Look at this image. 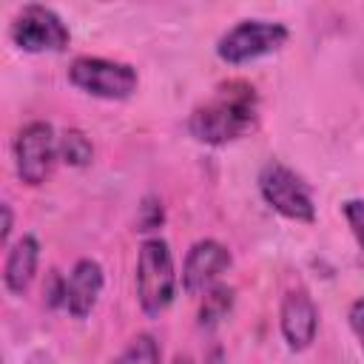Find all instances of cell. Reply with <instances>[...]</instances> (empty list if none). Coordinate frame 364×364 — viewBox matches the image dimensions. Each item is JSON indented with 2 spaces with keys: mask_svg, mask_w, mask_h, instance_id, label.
Masks as SVG:
<instances>
[{
  "mask_svg": "<svg viewBox=\"0 0 364 364\" xmlns=\"http://www.w3.org/2000/svg\"><path fill=\"white\" fill-rule=\"evenodd\" d=\"M134 287H136V301L145 316H159L173 301L176 267H173V253L165 239L151 236L139 245Z\"/></svg>",
  "mask_w": 364,
  "mask_h": 364,
  "instance_id": "7a4b0ae2",
  "label": "cell"
},
{
  "mask_svg": "<svg viewBox=\"0 0 364 364\" xmlns=\"http://www.w3.org/2000/svg\"><path fill=\"white\" fill-rule=\"evenodd\" d=\"M102 284H105V276H102V264L97 259H80L71 273H68V287H65V310L74 316V318H85L100 293H102Z\"/></svg>",
  "mask_w": 364,
  "mask_h": 364,
  "instance_id": "30bf717a",
  "label": "cell"
},
{
  "mask_svg": "<svg viewBox=\"0 0 364 364\" xmlns=\"http://www.w3.org/2000/svg\"><path fill=\"white\" fill-rule=\"evenodd\" d=\"M230 267V250L216 239H199L191 245L185 264H182V290L199 293L210 287L225 270Z\"/></svg>",
  "mask_w": 364,
  "mask_h": 364,
  "instance_id": "ba28073f",
  "label": "cell"
},
{
  "mask_svg": "<svg viewBox=\"0 0 364 364\" xmlns=\"http://www.w3.org/2000/svg\"><path fill=\"white\" fill-rule=\"evenodd\" d=\"M57 148H60V159H63L65 165H71V168H82V165H88L91 156H94L91 139H88L80 128H65V131L60 134Z\"/></svg>",
  "mask_w": 364,
  "mask_h": 364,
  "instance_id": "4fadbf2b",
  "label": "cell"
},
{
  "mask_svg": "<svg viewBox=\"0 0 364 364\" xmlns=\"http://www.w3.org/2000/svg\"><path fill=\"white\" fill-rule=\"evenodd\" d=\"M159 361H162V350H159V341L151 333L134 336L125 344V350L114 358V364H159Z\"/></svg>",
  "mask_w": 364,
  "mask_h": 364,
  "instance_id": "5bb4252c",
  "label": "cell"
},
{
  "mask_svg": "<svg viewBox=\"0 0 364 364\" xmlns=\"http://www.w3.org/2000/svg\"><path fill=\"white\" fill-rule=\"evenodd\" d=\"M37 262H40V242L31 233H23L6 253V264H3L6 290L14 296H23L28 290V284L34 282Z\"/></svg>",
  "mask_w": 364,
  "mask_h": 364,
  "instance_id": "8fae6325",
  "label": "cell"
},
{
  "mask_svg": "<svg viewBox=\"0 0 364 364\" xmlns=\"http://www.w3.org/2000/svg\"><path fill=\"white\" fill-rule=\"evenodd\" d=\"M173 364H193V361H191L188 355H176V358H173Z\"/></svg>",
  "mask_w": 364,
  "mask_h": 364,
  "instance_id": "ffe728a7",
  "label": "cell"
},
{
  "mask_svg": "<svg viewBox=\"0 0 364 364\" xmlns=\"http://www.w3.org/2000/svg\"><path fill=\"white\" fill-rule=\"evenodd\" d=\"M162 219H165L162 202L156 196H145L142 205H139V210H136V230H142V233L145 230H154V228L162 225Z\"/></svg>",
  "mask_w": 364,
  "mask_h": 364,
  "instance_id": "2e32d148",
  "label": "cell"
},
{
  "mask_svg": "<svg viewBox=\"0 0 364 364\" xmlns=\"http://www.w3.org/2000/svg\"><path fill=\"white\" fill-rule=\"evenodd\" d=\"M290 31L284 23L273 20H239L216 40V54L228 65H242L264 54L279 51L287 43Z\"/></svg>",
  "mask_w": 364,
  "mask_h": 364,
  "instance_id": "3957f363",
  "label": "cell"
},
{
  "mask_svg": "<svg viewBox=\"0 0 364 364\" xmlns=\"http://www.w3.org/2000/svg\"><path fill=\"white\" fill-rule=\"evenodd\" d=\"M347 318H350V330L355 333V338H358V344H361V353H364V296L350 304Z\"/></svg>",
  "mask_w": 364,
  "mask_h": 364,
  "instance_id": "ac0fdd59",
  "label": "cell"
},
{
  "mask_svg": "<svg viewBox=\"0 0 364 364\" xmlns=\"http://www.w3.org/2000/svg\"><path fill=\"white\" fill-rule=\"evenodd\" d=\"M341 213H344V219H347V225H350L358 247L364 250V199H347V202H341Z\"/></svg>",
  "mask_w": 364,
  "mask_h": 364,
  "instance_id": "e0dca14e",
  "label": "cell"
},
{
  "mask_svg": "<svg viewBox=\"0 0 364 364\" xmlns=\"http://www.w3.org/2000/svg\"><path fill=\"white\" fill-rule=\"evenodd\" d=\"M259 122L256 88L245 80H230L216 88V94L191 111L188 131L205 145H228L247 136Z\"/></svg>",
  "mask_w": 364,
  "mask_h": 364,
  "instance_id": "6da1fadb",
  "label": "cell"
},
{
  "mask_svg": "<svg viewBox=\"0 0 364 364\" xmlns=\"http://www.w3.org/2000/svg\"><path fill=\"white\" fill-rule=\"evenodd\" d=\"M0 213H3V228H0V242L6 245V242H9V233H11V222H14V219H11V205H9V202H3V205H0Z\"/></svg>",
  "mask_w": 364,
  "mask_h": 364,
  "instance_id": "d6986e66",
  "label": "cell"
},
{
  "mask_svg": "<svg viewBox=\"0 0 364 364\" xmlns=\"http://www.w3.org/2000/svg\"><path fill=\"white\" fill-rule=\"evenodd\" d=\"M65 287H68V279L60 270L51 267L46 273V282H43V301H46V307H65Z\"/></svg>",
  "mask_w": 364,
  "mask_h": 364,
  "instance_id": "9a60e30c",
  "label": "cell"
},
{
  "mask_svg": "<svg viewBox=\"0 0 364 364\" xmlns=\"http://www.w3.org/2000/svg\"><path fill=\"white\" fill-rule=\"evenodd\" d=\"M9 37L20 51L28 54H43V51H63L71 40L68 26L63 23V17L43 6V3H28L23 6L11 26H9Z\"/></svg>",
  "mask_w": 364,
  "mask_h": 364,
  "instance_id": "8992f818",
  "label": "cell"
},
{
  "mask_svg": "<svg viewBox=\"0 0 364 364\" xmlns=\"http://www.w3.org/2000/svg\"><path fill=\"white\" fill-rule=\"evenodd\" d=\"M68 82L100 100H128L136 85V68L105 57H77L68 65Z\"/></svg>",
  "mask_w": 364,
  "mask_h": 364,
  "instance_id": "277c9868",
  "label": "cell"
},
{
  "mask_svg": "<svg viewBox=\"0 0 364 364\" xmlns=\"http://www.w3.org/2000/svg\"><path fill=\"white\" fill-rule=\"evenodd\" d=\"M233 307V287L228 284H213L205 299H202V307H199V327L202 330H213Z\"/></svg>",
  "mask_w": 364,
  "mask_h": 364,
  "instance_id": "7c38bea8",
  "label": "cell"
},
{
  "mask_svg": "<svg viewBox=\"0 0 364 364\" xmlns=\"http://www.w3.org/2000/svg\"><path fill=\"white\" fill-rule=\"evenodd\" d=\"M279 327L290 350L301 353L316 341L318 333V307L307 290H290L279 307Z\"/></svg>",
  "mask_w": 364,
  "mask_h": 364,
  "instance_id": "9c48e42d",
  "label": "cell"
},
{
  "mask_svg": "<svg viewBox=\"0 0 364 364\" xmlns=\"http://www.w3.org/2000/svg\"><path fill=\"white\" fill-rule=\"evenodd\" d=\"M60 136H54V128L43 119H34L23 125L14 136V168L17 176L26 185H43L54 168V159L60 156L57 148Z\"/></svg>",
  "mask_w": 364,
  "mask_h": 364,
  "instance_id": "52a82bcc",
  "label": "cell"
},
{
  "mask_svg": "<svg viewBox=\"0 0 364 364\" xmlns=\"http://www.w3.org/2000/svg\"><path fill=\"white\" fill-rule=\"evenodd\" d=\"M259 193L284 219L304 222V225H310L316 219V205H313L307 185L301 182V176L296 171H290L282 162H267L259 171Z\"/></svg>",
  "mask_w": 364,
  "mask_h": 364,
  "instance_id": "5b68a950",
  "label": "cell"
}]
</instances>
